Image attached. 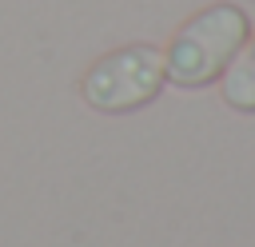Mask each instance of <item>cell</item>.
Instances as JSON below:
<instances>
[{"mask_svg":"<svg viewBox=\"0 0 255 247\" xmlns=\"http://www.w3.org/2000/svg\"><path fill=\"white\" fill-rule=\"evenodd\" d=\"M223 100L231 108H239V112H255V40L223 72Z\"/></svg>","mask_w":255,"mask_h":247,"instance_id":"obj_3","label":"cell"},{"mask_svg":"<svg viewBox=\"0 0 255 247\" xmlns=\"http://www.w3.org/2000/svg\"><path fill=\"white\" fill-rule=\"evenodd\" d=\"M163 84H167L163 52L151 44H124V48L100 56L84 72L80 96L88 100V108H96L104 116H124V112L147 108Z\"/></svg>","mask_w":255,"mask_h":247,"instance_id":"obj_2","label":"cell"},{"mask_svg":"<svg viewBox=\"0 0 255 247\" xmlns=\"http://www.w3.org/2000/svg\"><path fill=\"white\" fill-rule=\"evenodd\" d=\"M247 32H251L247 12L235 4H211V8L195 12L175 32L171 48L163 52L167 80L179 88H203V84L219 80L227 72V64L239 56Z\"/></svg>","mask_w":255,"mask_h":247,"instance_id":"obj_1","label":"cell"}]
</instances>
